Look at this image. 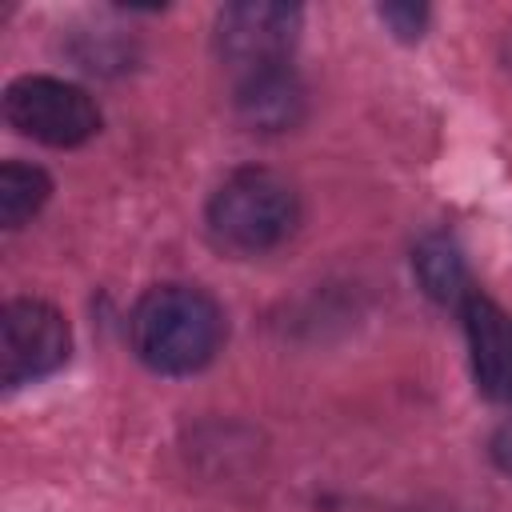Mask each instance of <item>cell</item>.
<instances>
[{"label": "cell", "mask_w": 512, "mask_h": 512, "mask_svg": "<svg viewBox=\"0 0 512 512\" xmlns=\"http://www.w3.org/2000/svg\"><path fill=\"white\" fill-rule=\"evenodd\" d=\"M72 356V328L68 316L40 300L16 296L0 308V380L4 388L36 384L60 372Z\"/></svg>", "instance_id": "obj_5"}, {"label": "cell", "mask_w": 512, "mask_h": 512, "mask_svg": "<svg viewBox=\"0 0 512 512\" xmlns=\"http://www.w3.org/2000/svg\"><path fill=\"white\" fill-rule=\"evenodd\" d=\"M376 16L388 24V32L396 36V40H420L424 36V28H428V8L424 4H380L376 8Z\"/></svg>", "instance_id": "obj_10"}, {"label": "cell", "mask_w": 512, "mask_h": 512, "mask_svg": "<svg viewBox=\"0 0 512 512\" xmlns=\"http://www.w3.org/2000/svg\"><path fill=\"white\" fill-rule=\"evenodd\" d=\"M4 120L48 148H80L100 132L96 100L60 76H16L4 88Z\"/></svg>", "instance_id": "obj_4"}, {"label": "cell", "mask_w": 512, "mask_h": 512, "mask_svg": "<svg viewBox=\"0 0 512 512\" xmlns=\"http://www.w3.org/2000/svg\"><path fill=\"white\" fill-rule=\"evenodd\" d=\"M300 28H304V12L296 4L240 0L216 12L212 48H216V60L228 68V76L240 80L252 72L292 64Z\"/></svg>", "instance_id": "obj_3"}, {"label": "cell", "mask_w": 512, "mask_h": 512, "mask_svg": "<svg viewBox=\"0 0 512 512\" xmlns=\"http://www.w3.org/2000/svg\"><path fill=\"white\" fill-rule=\"evenodd\" d=\"M204 228L228 256H264L300 228V192L272 168H236L208 196Z\"/></svg>", "instance_id": "obj_2"}, {"label": "cell", "mask_w": 512, "mask_h": 512, "mask_svg": "<svg viewBox=\"0 0 512 512\" xmlns=\"http://www.w3.org/2000/svg\"><path fill=\"white\" fill-rule=\"evenodd\" d=\"M488 456H492V464H496L504 476H512V412L496 424V432H492V440H488Z\"/></svg>", "instance_id": "obj_11"}, {"label": "cell", "mask_w": 512, "mask_h": 512, "mask_svg": "<svg viewBox=\"0 0 512 512\" xmlns=\"http://www.w3.org/2000/svg\"><path fill=\"white\" fill-rule=\"evenodd\" d=\"M128 340L136 360L156 376H192L220 356L228 340V316L208 288L168 280L152 284L132 304Z\"/></svg>", "instance_id": "obj_1"}, {"label": "cell", "mask_w": 512, "mask_h": 512, "mask_svg": "<svg viewBox=\"0 0 512 512\" xmlns=\"http://www.w3.org/2000/svg\"><path fill=\"white\" fill-rule=\"evenodd\" d=\"M232 112L248 132H260V136L292 132L308 112L304 80L296 76L292 64L240 76L232 80Z\"/></svg>", "instance_id": "obj_7"}, {"label": "cell", "mask_w": 512, "mask_h": 512, "mask_svg": "<svg viewBox=\"0 0 512 512\" xmlns=\"http://www.w3.org/2000/svg\"><path fill=\"white\" fill-rule=\"evenodd\" d=\"M412 272H416V280H420L428 300H436L444 308H456V312L476 292L472 272L464 264V252L448 232L420 236V244L412 248Z\"/></svg>", "instance_id": "obj_8"}, {"label": "cell", "mask_w": 512, "mask_h": 512, "mask_svg": "<svg viewBox=\"0 0 512 512\" xmlns=\"http://www.w3.org/2000/svg\"><path fill=\"white\" fill-rule=\"evenodd\" d=\"M52 196V176L36 164L24 160H4L0 164V224L8 232L24 228Z\"/></svg>", "instance_id": "obj_9"}, {"label": "cell", "mask_w": 512, "mask_h": 512, "mask_svg": "<svg viewBox=\"0 0 512 512\" xmlns=\"http://www.w3.org/2000/svg\"><path fill=\"white\" fill-rule=\"evenodd\" d=\"M460 320L476 392L496 404H512V316L476 288L460 304Z\"/></svg>", "instance_id": "obj_6"}]
</instances>
